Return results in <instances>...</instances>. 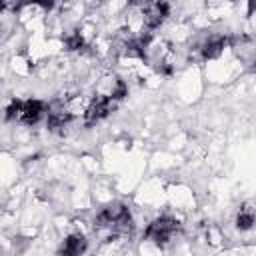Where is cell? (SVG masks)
Wrapping results in <instances>:
<instances>
[{"label": "cell", "instance_id": "cell-1", "mask_svg": "<svg viewBox=\"0 0 256 256\" xmlns=\"http://www.w3.org/2000/svg\"><path fill=\"white\" fill-rule=\"evenodd\" d=\"M96 228H106L112 230L114 234H126L132 230V216L130 208L126 204H110L106 206L94 220Z\"/></svg>", "mask_w": 256, "mask_h": 256}, {"label": "cell", "instance_id": "cell-2", "mask_svg": "<svg viewBox=\"0 0 256 256\" xmlns=\"http://www.w3.org/2000/svg\"><path fill=\"white\" fill-rule=\"evenodd\" d=\"M46 114V104L42 100H12L6 108V120H16L20 124L32 126Z\"/></svg>", "mask_w": 256, "mask_h": 256}, {"label": "cell", "instance_id": "cell-3", "mask_svg": "<svg viewBox=\"0 0 256 256\" xmlns=\"http://www.w3.org/2000/svg\"><path fill=\"white\" fill-rule=\"evenodd\" d=\"M180 232V222L172 216H160L156 220H152L144 232L146 240L154 242V244H166L170 242L176 234Z\"/></svg>", "mask_w": 256, "mask_h": 256}, {"label": "cell", "instance_id": "cell-4", "mask_svg": "<svg viewBox=\"0 0 256 256\" xmlns=\"http://www.w3.org/2000/svg\"><path fill=\"white\" fill-rule=\"evenodd\" d=\"M138 10H140L142 28H146V30H154V28H158V26L168 18V12H170L168 4L162 2V0H158V2L150 0L144 8H138Z\"/></svg>", "mask_w": 256, "mask_h": 256}, {"label": "cell", "instance_id": "cell-5", "mask_svg": "<svg viewBox=\"0 0 256 256\" xmlns=\"http://www.w3.org/2000/svg\"><path fill=\"white\" fill-rule=\"evenodd\" d=\"M126 92H128L126 82L116 74L102 76L98 86H96V96H104V98H108L112 102H120L126 96Z\"/></svg>", "mask_w": 256, "mask_h": 256}, {"label": "cell", "instance_id": "cell-6", "mask_svg": "<svg viewBox=\"0 0 256 256\" xmlns=\"http://www.w3.org/2000/svg\"><path fill=\"white\" fill-rule=\"evenodd\" d=\"M114 106H116V102H112V100H108V98H104V96H96L94 94V98L86 104V110H84V122L88 124V126H92V124H96V122H100L102 118H106L112 110H114Z\"/></svg>", "mask_w": 256, "mask_h": 256}, {"label": "cell", "instance_id": "cell-7", "mask_svg": "<svg viewBox=\"0 0 256 256\" xmlns=\"http://www.w3.org/2000/svg\"><path fill=\"white\" fill-rule=\"evenodd\" d=\"M228 42H230V38H228V36H212V38H210V40H206V42L202 44V48H200L202 58H204V60L218 58V56L224 52V48L228 46Z\"/></svg>", "mask_w": 256, "mask_h": 256}, {"label": "cell", "instance_id": "cell-8", "mask_svg": "<svg viewBox=\"0 0 256 256\" xmlns=\"http://www.w3.org/2000/svg\"><path fill=\"white\" fill-rule=\"evenodd\" d=\"M84 250H86V238L80 234L68 236L60 246V254H66V256H76V254H82Z\"/></svg>", "mask_w": 256, "mask_h": 256}, {"label": "cell", "instance_id": "cell-9", "mask_svg": "<svg viewBox=\"0 0 256 256\" xmlns=\"http://www.w3.org/2000/svg\"><path fill=\"white\" fill-rule=\"evenodd\" d=\"M254 226V208L250 204H244L236 216V228L238 230H250Z\"/></svg>", "mask_w": 256, "mask_h": 256}, {"label": "cell", "instance_id": "cell-10", "mask_svg": "<svg viewBox=\"0 0 256 256\" xmlns=\"http://www.w3.org/2000/svg\"><path fill=\"white\" fill-rule=\"evenodd\" d=\"M66 46H68V50H80V48L84 46V38L80 36V32L70 34V36L66 38Z\"/></svg>", "mask_w": 256, "mask_h": 256}, {"label": "cell", "instance_id": "cell-11", "mask_svg": "<svg viewBox=\"0 0 256 256\" xmlns=\"http://www.w3.org/2000/svg\"><path fill=\"white\" fill-rule=\"evenodd\" d=\"M24 4H38L42 8H52L54 6V0H22Z\"/></svg>", "mask_w": 256, "mask_h": 256}, {"label": "cell", "instance_id": "cell-12", "mask_svg": "<svg viewBox=\"0 0 256 256\" xmlns=\"http://www.w3.org/2000/svg\"><path fill=\"white\" fill-rule=\"evenodd\" d=\"M4 4H6V0H0V10L4 8Z\"/></svg>", "mask_w": 256, "mask_h": 256}]
</instances>
